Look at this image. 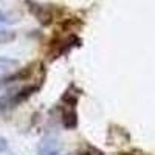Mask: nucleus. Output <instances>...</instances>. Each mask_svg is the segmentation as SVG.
<instances>
[{"label":"nucleus","instance_id":"3","mask_svg":"<svg viewBox=\"0 0 155 155\" xmlns=\"http://www.w3.org/2000/svg\"><path fill=\"white\" fill-rule=\"evenodd\" d=\"M39 88H41V85H27V87L20 88L19 92L11 95V107H16V106L22 104V102H25L31 95L39 92Z\"/></svg>","mask_w":155,"mask_h":155},{"label":"nucleus","instance_id":"2","mask_svg":"<svg viewBox=\"0 0 155 155\" xmlns=\"http://www.w3.org/2000/svg\"><path fill=\"white\" fill-rule=\"evenodd\" d=\"M37 155H62L61 141L53 135L44 137L37 146Z\"/></svg>","mask_w":155,"mask_h":155},{"label":"nucleus","instance_id":"10","mask_svg":"<svg viewBox=\"0 0 155 155\" xmlns=\"http://www.w3.org/2000/svg\"><path fill=\"white\" fill-rule=\"evenodd\" d=\"M121 155H135V153H127V152H126V153H121Z\"/></svg>","mask_w":155,"mask_h":155},{"label":"nucleus","instance_id":"6","mask_svg":"<svg viewBox=\"0 0 155 155\" xmlns=\"http://www.w3.org/2000/svg\"><path fill=\"white\" fill-rule=\"evenodd\" d=\"M19 65V62L12 58L6 56H0V70H8V68H14Z\"/></svg>","mask_w":155,"mask_h":155},{"label":"nucleus","instance_id":"1","mask_svg":"<svg viewBox=\"0 0 155 155\" xmlns=\"http://www.w3.org/2000/svg\"><path fill=\"white\" fill-rule=\"evenodd\" d=\"M27 8L30 11V14H33V17L42 25V27H50L54 22V9L50 5H42L33 2V0H27Z\"/></svg>","mask_w":155,"mask_h":155},{"label":"nucleus","instance_id":"4","mask_svg":"<svg viewBox=\"0 0 155 155\" xmlns=\"http://www.w3.org/2000/svg\"><path fill=\"white\" fill-rule=\"evenodd\" d=\"M62 124L68 130H73V129L78 127V112L76 107L67 106L65 109H62Z\"/></svg>","mask_w":155,"mask_h":155},{"label":"nucleus","instance_id":"9","mask_svg":"<svg viewBox=\"0 0 155 155\" xmlns=\"http://www.w3.org/2000/svg\"><path fill=\"white\" fill-rule=\"evenodd\" d=\"M79 155H90V152H82V153H79Z\"/></svg>","mask_w":155,"mask_h":155},{"label":"nucleus","instance_id":"8","mask_svg":"<svg viewBox=\"0 0 155 155\" xmlns=\"http://www.w3.org/2000/svg\"><path fill=\"white\" fill-rule=\"evenodd\" d=\"M5 152H8V141L0 137V155L5 153Z\"/></svg>","mask_w":155,"mask_h":155},{"label":"nucleus","instance_id":"5","mask_svg":"<svg viewBox=\"0 0 155 155\" xmlns=\"http://www.w3.org/2000/svg\"><path fill=\"white\" fill-rule=\"evenodd\" d=\"M16 37H17L16 31L0 28V45L2 44H11L12 41H16Z\"/></svg>","mask_w":155,"mask_h":155},{"label":"nucleus","instance_id":"7","mask_svg":"<svg viewBox=\"0 0 155 155\" xmlns=\"http://www.w3.org/2000/svg\"><path fill=\"white\" fill-rule=\"evenodd\" d=\"M12 22H14V19H12L9 14L0 11V23H12Z\"/></svg>","mask_w":155,"mask_h":155}]
</instances>
